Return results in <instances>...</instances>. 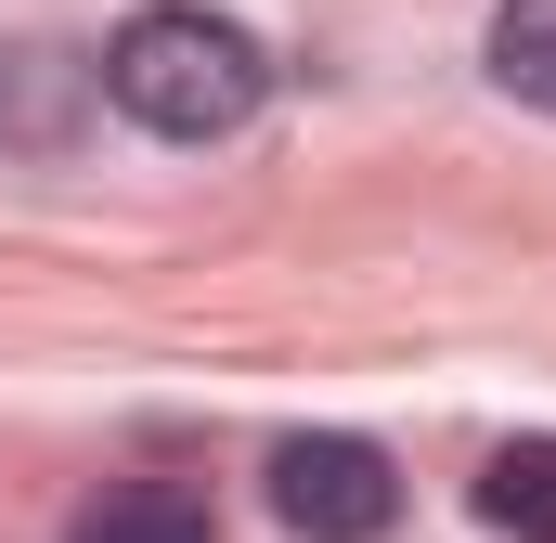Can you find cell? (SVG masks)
<instances>
[{
  "mask_svg": "<svg viewBox=\"0 0 556 543\" xmlns=\"http://www.w3.org/2000/svg\"><path fill=\"white\" fill-rule=\"evenodd\" d=\"M65 543H207V505L181 492V479H117V492H91Z\"/></svg>",
  "mask_w": 556,
  "mask_h": 543,
  "instance_id": "3957f363",
  "label": "cell"
},
{
  "mask_svg": "<svg viewBox=\"0 0 556 543\" xmlns=\"http://www.w3.org/2000/svg\"><path fill=\"white\" fill-rule=\"evenodd\" d=\"M492 91L505 104H531V117H556V0H492Z\"/></svg>",
  "mask_w": 556,
  "mask_h": 543,
  "instance_id": "277c9868",
  "label": "cell"
},
{
  "mask_svg": "<svg viewBox=\"0 0 556 543\" xmlns=\"http://www.w3.org/2000/svg\"><path fill=\"white\" fill-rule=\"evenodd\" d=\"M104 104L155 142H233L273 104V52L207 0H155L104 39Z\"/></svg>",
  "mask_w": 556,
  "mask_h": 543,
  "instance_id": "6da1fadb",
  "label": "cell"
},
{
  "mask_svg": "<svg viewBox=\"0 0 556 543\" xmlns=\"http://www.w3.org/2000/svg\"><path fill=\"white\" fill-rule=\"evenodd\" d=\"M273 518L298 543H376L402 518V466L376 440H350V427H311V440L273 453Z\"/></svg>",
  "mask_w": 556,
  "mask_h": 543,
  "instance_id": "7a4b0ae2",
  "label": "cell"
},
{
  "mask_svg": "<svg viewBox=\"0 0 556 543\" xmlns=\"http://www.w3.org/2000/svg\"><path fill=\"white\" fill-rule=\"evenodd\" d=\"M479 518L518 531V543H556V440H505L479 466Z\"/></svg>",
  "mask_w": 556,
  "mask_h": 543,
  "instance_id": "5b68a950",
  "label": "cell"
}]
</instances>
